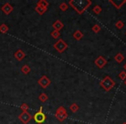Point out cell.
Returning a JSON list of instances; mask_svg holds the SVG:
<instances>
[{
	"mask_svg": "<svg viewBox=\"0 0 126 124\" xmlns=\"http://www.w3.org/2000/svg\"><path fill=\"white\" fill-rule=\"evenodd\" d=\"M68 4L72 8H74L76 11V12L79 15H82L88 8L91 6L92 1L90 0H86V1H79V2H76L74 0H70L68 2Z\"/></svg>",
	"mask_w": 126,
	"mask_h": 124,
	"instance_id": "obj_1",
	"label": "cell"
},
{
	"mask_svg": "<svg viewBox=\"0 0 126 124\" xmlns=\"http://www.w3.org/2000/svg\"><path fill=\"white\" fill-rule=\"evenodd\" d=\"M116 82L110 77V76H105V78L101 79L99 82V85L105 90V91H110L112 88L115 86Z\"/></svg>",
	"mask_w": 126,
	"mask_h": 124,
	"instance_id": "obj_2",
	"label": "cell"
},
{
	"mask_svg": "<svg viewBox=\"0 0 126 124\" xmlns=\"http://www.w3.org/2000/svg\"><path fill=\"white\" fill-rule=\"evenodd\" d=\"M54 48L57 51L59 54H62L67 48H68V45L66 41H64L63 39H59L53 45Z\"/></svg>",
	"mask_w": 126,
	"mask_h": 124,
	"instance_id": "obj_3",
	"label": "cell"
},
{
	"mask_svg": "<svg viewBox=\"0 0 126 124\" xmlns=\"http://www.w3.org/2000/svg\"><path fill=\"white\" fill-rule=\"evenodd\" d=\"M55 117L59 122H63L68 117V114H67L66 109L63 106H60L59 108L56 110L55 112Z\"/></svg>",
	"mask_w": 126,
	"mask_h": 124,
	"instance_id": "obj_4",
	"label": "cell"
},
{
	"mask_svg": "<svg viewBox=\"0 0 126 124\" xmlns=\"http://www.w3.org/2000/svg\"><path fill=\"white\" fill-rule=\"evenodd\" d=\"M33 118H34V120H35V122H36V123H38V124L43 123V122L46 121L47 116H46L45 114L42 112V106L40 107V109H39L38 111H37L36 113L34 115Z\"/></svg>",
	"mask_w": 126,
	"mask_h": 124,
	"instance_id": "obj_5",
	"label": "cell"
},
{
	"mask_svg": "<svg viewBox=\"0 0 126 124\" xmlns=\"http://www.w3.org/2000/svg\"><path fill=\"white\" fill-rule=\"evenodd\" d=\"M32 118H33V116H32L28 111H23L19 115H18V119H19L23 124L29 123Z\"/></svg>",
	"mask_w": 126,
	"mask_h": 124,
	"instance_id": "obj_6",
	"label": "cell"
},
{
	"mask_svg": "<svg viewBox=\"0 0 126 124\" xmlns=\"http://www.w3.org/2000/svg\"><path fill=\"white\" fill-rule=\"evenodd\" d=\"M38 84L41 87H42L43 89H46L49 86V84H51V80L47 77L46 75H43L39 79Z\"/></svg>",
	"mask_w": 126,
	"mask_h": 124,
	"instance_id": "obj_7",
	"label": "cell"
},
{
	"mask_svg": "<svg viewBox=\"0 0 126 124\" xmlns=\"http://www.w3.org/2000/svg\"><path fill=\"white\" fill-rule=\"evenodd\" d=\"M94 64L98 68L102 69V68H104V67L107 64V59H105L103 56L100 55L94 60Z\"/></svg>",
	"mask_w": 126,
	"mask_h": 124,
	"instance_id": "obj_8",
	"label": "cell"
},
{
	"mask_svg": "<svg viewBox=\"0 0 126 124\" xmlns=\"http://www.w3.org/2000/svg\"><path fill=\"white\" fill-rule=\"evenodd\" d=\"M1 10H2V11L5 15H10L13 11V6L11 4H9V3H6V4H4L2 6Z\"/></svg>",
	"mask_w": 126,
	"mask_h": 124,
	"instance_id": "obj_9",
	"label": "cell"
},
{
	"mask_svg": "<svg viewBox=\"0 0 126 124\" xmlns=\"http://www.w3.org/2000/svg\"><path fill=\"white\" fill-rule=\"evenodd\" d=\"M25 56H26V54H25L22 49H18V50L14 54V57L16 58L18 61L23 60V59L25 58Z\"/></svg>",
	"mask_w": 126,
	"mask_h": 124,
	"instance_id": "obj_10",
	"label": "cell"
},
{
	"mask_svg": "<svg viewBox=\"0 0 126 124\" xmlns=\"http://www.w3.org/2000/svg\"><path fill=\"white\" fill-rule=\"evenodd\" d=\"M52 26H53V28H54V30L61 31V30L63 28V27H64V24H63V23L61 21V20H56V21L53 23Z\"/></svg>",
	"mask_w": 126,
	"mask_h": 124,
	"instance_id": "obj_11",
	"label": "cell"
},
{
	"mask_svg": "<svg viewBox=\"0 0 126 124\" xmlns=\"http://www.w3.org/2000/svg\"><path fill=\"white\" fill-rule=\"evenodd\" d=\"M109 2H110V4H111L112 5L116 8V9L119 10L123 7V5H124V4H126V0H124V1H122V2H117V1H112V0H110Z\"/></svg>",
	"mask_w": 126,
	"mask_h": 124,
	"instance_id": "obj_12",
	"label": "cell"
},
{
	"mask_svg": "<svg viewBox=\"0 0 126 124\" xmlns=\"http://www.w3.org/2000/svg\"><path fill=\"white\" fill-rule=\"evenodd\" d=\"M35 11H36L37 13H38L39 15H43L44 13L46 12V11H47V8H45V7H42V6H40V5H37L35 7Z\"/></svg>",
	"mask_w": 126,
	"mask_h": 124,
	"instance_id": "obj_13",
	"label": "cell"
},
{
	"mask_svg": "<svg viewBox=\"0 0 126 124\" xmlns=\"http://www.w3.org/2000/svg\"><path fill=\"white\" fill-rule=\"evenodd\" d=\"M114 59L116 60L117 63L120 64L124 60V55L122 54V53H117V54L115 55V57H114Z\"/></svg>",
	"mask_w": 126,
	"mask_h": 124,
	"instance_id": "obj_14",
	"label": "cell"
},
{
	"mask_svg": "<svg viewBox=\"0 0 126 124\" xmlns=\"http://www.w3.org/2000/svg\"><path fill=\"white\" fill-rule=\"evenodd\" d=\"M73 36H74V38L75 39L76 41H80L81 39L83 38L84 35H83V33L80 31V30H76V31L74 33V35H73Z\"/></svg>",
	"mask_w": 126,
	"mask_h": 124,
	"instance_id": "obj_15",
	"label": "cell"
},
{
	"mask_svg": "<svg viewBox=\"0 0 126 124\" xmlns=\"http://www.w3.org/2000/svg\"><path fill=\"white\" fill-rule=\"evenodd\" d=\"M30 71H31V69H30V67H29L28 65L23 66V67H22V68H21V72H23V74H26V75L30 73Z\"/></svg>",
	"mask_w": 126,
	"mask_h": 124,
	"instance_id": "obj_16",
	"label": "cell"
},
{
	"mask_svg": "<svg viewBox=\"0 0 126 124\" xmlns=\"http://www.w3.org/2000/svg\"><path fill=\"white\" fill-rule=\"evenodd\" d=\"M9 30V27L5 24V23H3V24L0 25V32L2 34H6Z\"/></svg>",
	"mask_w": 126,
	"mask_h": 124,
	"instance_id": "obj_17",
	"label": "cell"
},
{
	"mask_svg": "<svg viewBox=\"0 0 126 124\" xmlns=\"http://www.w3.org/2000/svg\"><path fill=\"white\" fill-rule=\"evenodd\" d=\"M69 110H70L73 113H76V112L79 110V107L77 103H73V104L70 105V107H69Z\"/></svg>",
	"mask_w": 126,
	"mask_h": 124,
	"instance_id": "obj_18",
	"label": "cell"
},
{
	"mask_svg": "<svg viewBox=\"0 0 126 124\" xmlns=\"http://www.w3.org/2000/svg\"><path fill=\"white\" fill-rule=\"evenodd\" d=\"M102 11H103V10H102V7L100 5H95L93 9V11L96 15H99L100 13L102 12Z\"/></svg>",
	"mask_w": 126,
	"mask_h": 124,
	"instance_id": "obj_19",
	"label": "cell"
},
{
	"mask_svg": "<svg viewBox=\"0 0 126 124\" xmlns=\"http://www.w3.org/2000/svg\"><path fill=\"white\" fill-rule=\"evenodd\" d=\"M47 99H48V96H47V95L46 94V93H42V94L39 96V100H40L42 103L47 102Z\"/></svg>",
	"mask_w": 126,
	"mask_h": 124,
	"instance_id": "obj_20",
	"label": "cell"
},
{
	"mask_svg": "<svg viewBox=\"0 0 126 124\" xmlns=\"http://www.w3.org/2000/svg\"><path fill=\"white\" fill-rule=\"evenodd\" d=\"M37 5H40V6H42V7H45V8H47L49 5V3L46 0H40L39 2H37Z\"/></svg>",
	"mask_w": 126,
	"mask_h": 124,
	"instance_id": "obj_21",
	"label": "cell"
},
{
	"mask_svg": "<svg viewBox=\"0 0 126 124\" xmlns=\"http://www.w3.org/2000/svg\"><path fill=\"white\" fill-rule=\"evenodd\" d=\"M68 8H69V5L67 4V3H65V2L61 3V4H60V10H61V11H67V10H68Z\"/></svg>",
	"mask_w": 126,
	"mask_h": 124,
	"instance_id": "obj_22",
	"label": "cell"
},
{
	"mask_svg": "<svg viewBox=\"0 0 126 124\" xmlns=\"http://www.w3.org/2000/svg\"><path fill=\"white\" fill-rule=\"evenodd\" d=\"M115 26H116V28H117V29H122V28L124 27V22H123V21L118 20V21L115 23Z\"/></svg>",
	"mask_w": 126,
	"mask_h": 124,
	"instance_id": "obj_23",
	"label": "cell"
},
{
	"mask_svg": "<svg viewBox=\"0 0 126 124\" xmlns=\"http://www.w3.org/2000/svg\"><path fill=\"white\" fill-rule=\"evenodd\" d=\"M51 36H52L54 39H58L60 36H61V33H60V31H57V30L54 29L52 32H51Z\"/></svg>",
	"mask_w": 126,
	"mask_h": 124,
	"instance_id": "obj_24",
	"label": "cell"
},
{
	"mask_svg": "<svg viewBox=\"0 0 126 124\" xmlns=\"http://www.w3.org/2000/svg\"><path fill=\"white\" fill-rule=\"evenodd\" d=\"M92 30H93L94 33H98V32L101 30V28H100V26L98 24H94L93 26V28H92Z\"/></svg>",
	"mask_w": 126,
	"mask_h": 124,
	"instance_id": "obj_25",
	"label": "cell"
},
{
	"mask_svg": "<svg viewBox=\"0 0 126 124\" xmlns=\"http://www.w3.org/2000/svg\"><path fill=\"white\" fill-rule=\"evenodd\" d=\"M118 78L121 79V80H125L126 79V72L125 71H122L120 73L118 74Z\"/></svg>",
	"mask_w": 126,
	"mask_h": 124,
	"instance_id": "obj_26",
	"label": "cell"
},
{
	"mask_svg": "<svg viewBox=\"0 0 126 124\" xmlns=\"http://www.w3.org/2000/svg\"><path fill=\"white\" fill-rule=\"evenodd\" d=\"M20 109H21L23 111H28L29 110V105L27 103H23V104L20 106Z\"/></svg>",
	"mask_w": 126,
	"mask_h": 124,
	"instance_id": "obj_27",
	"label": "cell"
},
{
	"mask_svg": "<svg viewBox=\"0 0 126 124\" xmlns=\"http://www.w3.org/2000/svg\"><path fill=\"white\" fill-rule=\"evenodd\" d=\"M124 71H125V72H126V63L124 65Z\"/></svg>",
	"mask_w": 126,
	"mask_h": 124,
	"instance_id": "obj_28",
	"label": "cell"
},
{
	"mask_svg": "<svg viewBox=\"0 0 126 124\" xmlns=\"http://www.w3.org/2000/svg\"><path fill=\"white\" fill-rule=\"evenodd\" d=\"M124 84H125V85H126V79H125V80H124Z\"/></svg>",
	"mask_w": 126,
	"mask_h": 124,
	"instance_id": "obj_29",
	"label": "cell"
},
{
	"mask_svg": "<svg viewBox=\"0 0 126 124\" xmlns=\"http://www.w3.org/2000/svg\"><path fill=\"white\" fill-rule=\"evenodd\" d=\"M123 124H126V122H124V123H123Z\"/></svg>",
	"mask_w": 126,
	"mask_h": 124,
	"instance_id": "obj_30",
	"label": "cell"
},
{
	"mask_svg": "<svg viewBox=\"0 0 126 124\" xmlns=\"http://www.w3.org/2000/svg\"><path fill=\"white\" fill-rule=\"evenodd\" d=\"M125 35H126V33H125Z\"/></svg>",
	"mask_w": 126,
	"mask_h": 124,
	"instance_id": "obj_31",
	"label": "cell"
}]
</instances>
